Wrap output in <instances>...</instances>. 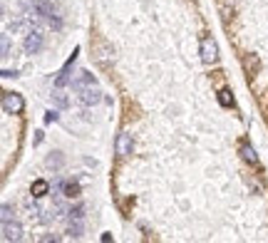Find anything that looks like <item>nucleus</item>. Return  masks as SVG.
<instances>
[{"mask_svg": "<svg viewBox=\"0 0 268 243\" xmlns=\"http://www.w3.org/2000/svg\"><path fill=\"white\" fill-rule=\"evenodd\" d=\"M0 52H3V60L10 57V40H8V35H3V45H0Z\"/></svg>", "mask_w": 268, "mask_h": 243, "instance_id": "nucleus-17", "label": "nucleus"}, {"mask_svg": "<svg viewBox=\"0 0 268 243\" xmlns=\"http://www.w3.org/2000/svg\"><path fill=\"white\" fill-rule=\"evenodd\" d=\"M201 60L206 65H214L219 60V45H216L214 37H204L201 40Z\"/></svg>", "mask_w": 268, "mask_h": 243, "instance_id": "nucleus-4", "label": "nucleus"}, {"mask_svg": "<svg viewBox=\"0 0 268 243\" xmlns=\"http://www.w3.org/2000/svg\"><path fill=\"white\" fill-rule=\"evenodd\" d=\"M32 10H35L40 17H45V20H47V23H50L55 30H60V28H63V20H60L57 8H55V3H52V0H37V3L32 5Z\"/></svg>", "mask_w": 268, "mask_h": 243, "instance_id": "nucleus-2", "label": "nucleus"}, {"mask_svg": "<svg viewBox=\"0 0 268 243\" xmlns=\"http://www.w3.org/2000/svg\"><path fill=\"white\" fill-rule=\"evenodd\" d=\"M47 166H52V169H60V166H63V154H60V151H52L50 157H47Z\"/></svg>", "mask_w": 268, "mask_h": 243, "instance_id": "nucleus-15", "label": "nucleus"}, {"mask_svg": "<svg viewBox=\"0 0 268 243\" xmlns=\"http://www.w3.org/2000/svg\"><path fill=\"white\" fill-rule=\"evenodd\" d=\"M67 233L72 238H79L82 233H85V206H72L67 211Z\"/></svg>", "mask_w": 268, "mask_h": 243, "instance_id": "nucleus-1", "label": "nucleus"}, {"mask_svg": "<svg viewBox=\"0 0 268 243\" xmlns=\"http://www.w3.org/2000/svg\"><path fill=\"white\" fill-rule=\"evenodd\" d=\"M52 99H55V104H57V107H63V109L67 107V97L63 95V87H57V90L52 92Z\"/></svg>", "mask_w": 268, "mask_h": 243, "instance_id": "nucleus-14", "label": "nucleus"}, {"mask_svg": "<svg viewBox=\"0 0 268 243\" xmlns=\"http://www.w3.org/2000/svg\"><path fill=\"white\" fill-rule=\"evenodd\" d=\"M15 75H17L15 70H3V77H5V80H8V77H15Z\"/></svg>", "mask_w": 268, "mask_h": 243, "instance_id": "nucleus-20", "label": "nucleus"}, {"mask_svg": "<svg viewBox=\"0 0 268 243\" xmlns=\"http://www.w3.org/2000/svg\"><path fill=\"white\" fill-rule=\"evenodd\" d=\"M238 151H241V157H243V162H249L251 166H258V157H256V149H253V146H251L249 142H243Z\"/></svg>", "mask_w": 268, "mask_h": 243, "instance_id": "nucleus-11", "label": "nucleus"}, {"mask_svg": "<svg viewBox=\"0 0 268 243\" xmlns=\"http://www.w3.org/2000/svg\"><path fill=\"white\" fill-rule=\"evenodd\" d=\"M23 107H25L23 95H17V92H5L3 95V112L5 114H20Z\"/></svg>", "mask_w": 268, "mask_h": 243, "instance_id": "nucleus-3", "label": "nucleus"}, {"mask_svg": "<svg viewBox=\"0 0 268 243\" xmlns=\"http://www.w3.org/2000/svg\"><path fill=\"white\" fill-rule=\"evenodd\" d=\"M77 55H79V48H75V50H72V57L65 62V67L60 70V75L55 77V87H65V84H70V82H72V75H70V72H72V65L77 62Z\"/></svg>", "mask_w": 268, "mask_h": 243, "instance_id": "nucleus-5", "label": "nucleus"}, {"mask_svg": "<svg viewBox=\"0 0 268 243\" xmlns=\"http://www.w3.org/2000/svg\"><path fill=\"white\" fill-rule=\"evenodd\" d=\"M60 119V114L55 112V109H50V112L45 114V124H52V122H57Z\"/></svg>", "mask_w": 268, "mask_h": 243, "instance_id": "nucleus-19", "label": "nucleus"}, {"mask_svg": "<svg viewBox=\"0 0 268 243\" xmlns=\"http://www.w3.org/2000/svg\"><path fill=\"white\" fill-rule=\"evenodd\" d=\"M90 84H97V80L90 75V72H79L72 82H70V87L75 92H79V90H85V87H90Z\"/></svg>", "mask_w": 268, "mask_h": 243, "instance_id": "nucleus-10", "label": "nucleus"}, {"mask_svg": "<svg viewBox=\"0 0 268 243\" xmlns=\"http://www.w3.org/2000/svg\"><path fill=\"white\" fill-rule=\"evenodd\" d=\"M114 149H117V157H129V154L134 151V142H132V137L127 134V131H122V134L117 137Z\"/></svg>", "mask_w": 268, "mask_h": 243, "instance_id": "nucleus-7", "label": "nucleus"}, {"mask_svg": "<svg viewBox=\"0 0 268 243\" xmlns=\"http://www.w3.org/2000/svg\"><path fill=\"white\" fill-rule=\"evenodd\" d=\"M0 218H3V221H10V218H13V209H10V204H3V209H0Z\"/></svg>", "mask_w": 268, "mask_h": 243, "instance_id": "nucleus-18", "label": "nucleus"}, {"mask_svg": "<svg viewBox=\"0 0 268 243\" xmlns=\"http://www.w3.org/2000/svg\"><path fill=\"white\" fill-rule=\"evenodd\" d=\"M63 196H67V198H77V196H79V184H77V181H65Z\"/></svg>", "mask_w": 268, "mask_h": 243, "instance_id": "nucleus-13", "label": "nucleus"}, {"mask_svg": "<svg viewBox=\"0 0 268 243\" xmlns=\"http://www.w3.org/2000/svg\"><path fill=\"white\" fill-rule=\"evenodd\" d=\"M219 102H221V107H231V104H234L231 92H229V90H221V92H219Z\"/></svg>", "mask_w": 268, "mask_h": 243, "instance_id": "nucleus-16", "label": "nucleus"}, {"mask_svg": "<svg viewBox=\"0 0 268 243\" xmlns=\"http://www.w3.org/2000/svg\"><path fill=\"white\" fill-rule=\"evenodd\" d=\"M43 42H45V35H43V32H40L37 28L30 30V32L25 35V52H28V55H37L40 50H43Z\"/></svg>", "mask_w": 268, "mask_h": 243, "instance_id": "nucleus-6", "label": "nucleus"}, {"mask_svg": "<svg viewBox=\"0 0 268 243\" xmlns=\"http://www.w3.org/2000/svg\"><path fill=\"white\" fill-rule=\"evenodd\" d=\"M79 95V102L82 104H97V102H102V92H99V87L97 84H90V87H85V90H79L77 92Z\"/></svg>", "mask_w": 268, "mask_h": 243, "instance_id": "nucleus-8", "label": "nucleus"}, {"mask_svg": "<svg viewBox=\"0 0 268 243\" xmlns=\"http://www.w3.org/2000/svg\"><path fill=\"white\" fill-rule=\"evenodd\" d=\"M23 238V226L17 221H3V241H20Z\"/></svg>", "mask_w": 268, "mask_h": 243, "instance_id": "nucleus-9", "label": "nucleus"}, {"mask_svg": "<svg viewBox=\"0 0 268 243\" xmlns=\"http://www.w3.org/2000/svg\"><path fill=\"white\" fill-rule=\"evenodd\" d=\"M30 191H32V196H35V198H43L45 194H50V191H52V186H50L45 179H35Z\"/></svg>", "mask_w": 268, "mask_h": 243, "instance_id": "nucleus-12", "label": "nucleus"}]
</instances>
